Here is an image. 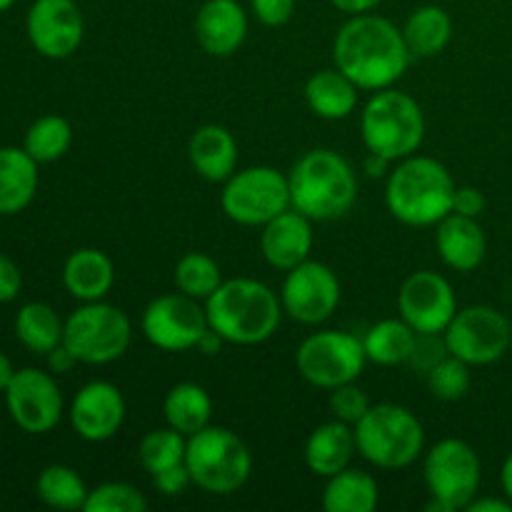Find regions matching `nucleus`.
I'll return each instance as SVG.
<instances>
[{
  "mask_svg": "<svg viewBox=\"0 0 512 512\" xmlns=\"http://www.w3.org/2000/svg\"><path fill=\"white\" fill-rule=\"evenodd\" d=\"M380 503L378 480L358 468H345L328 478L323 508L328 512H373Z\"/></svg>",
  "mask_w": 512,
  "mask_h": 512,
  "instance_id": "bb28decb",
  "label": "nucleus"
},
{
  "mask_svg": "<svg viewBox=\"0 0 512 512\" xmlns=\"http://www.w3.org/2000/svg\"><path fill=\"white\" fill-rule=\"evenodd\" d=\"M485 210V195L483 190L473 188V185H463L455 190L453 198V213L468 215V218H480Z\"/></svg>",
  "mask_w": 512,
  "mask_h": 512,
  "instance_id": "79ce46f5",
  "label": "nucleus"
},
{
  "mask_svg": "<svg viewBox=\"0 0 512 512\" xmlns=\"http://www.w3.org/2000/svg\"><path fill=\"white\" fill-rule=\"evenodd\" d=\"M313 243V220L308 215L298 213L295 208L285 210L278 218L265 223L263 233H260L263 258L275 270H285V273L310 258Z\"/></svg>",
  "mask_w": 512,
  "mask_h": 512,
  "instance_id": "aec40b11",
  "label": "nucleus"
},
{
  "mask_svg": "<svg viewBox=\"0 0 512 512\" xmlns=\"http://www.w3.org/2000/svg\"><path fill=\"white\" fill-rule=\"evenodd\" d=\"M445 353L468 365L498 363L512 343V325L490 305H470L455 313L443 333Z\"/></svg>",
  "mask_w": 512,
  "mask_h": 512,
  "instance_id": "f8f14e48",
  "label": "nucleus"
},
{
  "mask_svg": "<svg viewBox=\"0 0 512 512\" xmlns=\"http://www.w3.org/2000/svg\"><path fill=\"white\" fill-rule=\"evenodd\" d=\"M403 30L373 13L350 15L333 43L335 68L343 70L360 90L393 88L410 65Z\"/></svg>",
  "mask_w": 512,
  "mask_h": 512,
  "instance_id": "f257e3e1",
  "label": "nucleus"
},
{
  "mask_svg": "<svg viewBox=\"0 0 512 512\" xmlns=\"http://www.w3.org/2000/svg\"><path fill=\"white\" fill-rule=\"evenodd\" d=\"M5 403L13 423L25 433H50L63 418V393L53 375L38 368L15 370Z\"/></svg>",
  "mask_w": 512,
  "mask_h": 512,
  "instance_id": "dca6fc26",
  "label": "nucleus"
},
{
  "mask_svg": "<svg viewBox=\"0 0 512 512\" xmlns=\"http://www.w3.org/2000/svg\"><path fill=\"white\" fill-rule=\"evenodd\" d=\"M38 193V163L25 148H0V215L28 208Z\"/></svg>",
  "mask_w": 512,
  "mask_h": 512,
  "instance_id": "a878e982",
  "label": "nucleus"
},
{
  "mask_svg": "<svg viewBox=\"0 0 512 512\" xmlns=\"http://www.w3.org/2000/svg\"><path fill=\"white\" fill-rule=\"evenodd\" d=\"M133 340L130 318L115 305L83 303L65 320L63 345L85 365H108L123 358Z\"/></svg>",
  "mask_w": 512,
  "mask_h": 512,
  "instance_id": "1a4fd4ad",
  "label": "nucleus"
},
{
  "mask_svg": "<svg viewBox=\"0 0 512 512\" xmlns=\"http://www.w3.org/2000/svg\"><path fill=\"white\" fill-rule=\"evenodd\" d=\"M280 305L288 318L303 325H320L338 310L340 280L333 268L318 260H305L285 275Z\"/></svg>",
  "mask_w": 512,
  "mask_h": 512,
  "instance_id": "4468645a",
  "label": "nucleus"
},
{
  "mask_svg": "<svg viewBox=\"0 0 512 512\" xmlns=\"http://www.w3.org/2000/svg\"><path fill=\"white\" fill-rule=\"evenodd\" d=\"M13 375H15L13 363H10L8 355H5L3 350H0V393H5V390H8V385H10V380H13Z\"/></svg>",
  "mask_w": 512,
  "mask_h": 512,
  "instance_id": "09e8293b",
  "label": "nucleus"
},
{
  "mask_svg": "<svg viewBox=\"0 0 512 512\" xmlns=\"http://www.w3.org/2000/svg\"><path fill=\"white\" fill-rule=\"evenodd\" d=\"M360 135L368 153H378L393 163L410 158L425 138L423 108L403 90H375L360 115Z\"/></svg>",
  "mask_w": 512,
  "mask_h": 512,
  "instance_id": "39448f33",
  "label": "nucleus"
},
{
  "mask_svg": "<svg viewBox=\"0 0 512 512\" xmlns=\"http://www.w3.org/2000/svg\"><path fill=\"white\" fill-rule=\"evenodd\" d=\"M288 185L293 208L310 220L343 218L358 200L353 165L328 148L308 150L288 173Z\"/></svg>",
  "mask_w": 512,
  "mask_h": 512,
  "instance_id": "20e7f679",
  "label": "nucleus"
},
{
  "mask_svg": "<svg viewBox=\"0 0 512 512\" xmlns=\"http://www.w3.org/2000/svg\"><path fill=\"white\" fill-rule=\"evenodd\" d=\"M255 18L268 28H280L295 13V0H250Z\"/></svg>",
  "mask_w": 512,
  "mask_h": 512,
  "instance_id": "ea45409f",
  "label": "nucleus"
},
{
  "mask_svg": "<svg viewBox=\"0 0 512 512\" xmlns=\"http://www.w3.org/2000/svg\"><path fill=\"white\" fill-rule=\"evenodd\" d=\"M85 512H145L148 498L130 483H103L85 500Z\"/></svg>",
  "mask_w": 512,
  "mask_h": 512,
  "instance_id": "e433bc0d",
  "label": "nucleus"
},
{
  "mask_svg": "<svg viewBox=\"0 0 512 512\" xmlns=\"http://www.w3.org/2000/svg\"><path fill=\"white\" fill-rule=\"evenodd\" d=\"M500 483H503V493L505 498L512 503V453L505 458L503 470H500Z\"/></svg>",
  "mask_w": 512,
  "mask_h": 512,
  "instance_id": "8fccbe9b",
  "label": "nucleus"
},
{
  "mask_svg": "<svg viewBox=\"0 0 512 512\" xmlns=\"http://www.w3.org/2000/svg\"><path fill=\"white\" fill-rule=\"evenodd\" d=\"M390 165H393V160L383 158V155L378 153H370L368 158H365V173H368L370 178H383L385 173H390Z\"/></svg>",
  "mask_w": 512,
  "mask_h": 512,
  "instance_id": "de8ad7c7",
  "label": "nucleus"
},
{
  "mask_svg": "<svg viewBox=\"0 0 512 512\" xmlns=\"http://www.w3.org/2000/svg\"><path fill=\"white\" fill-rule=\"evenodd\" d=\"M358 85L338 68L318 70L305 83V103L318 118L343 120L358 108Z\"/></svg>",
  "mask_w": 512,
  "mask_h": 512,
  "instance_id": "393cba45",
  "label": "nucleus"
},
{
  "mask_svg": "<svg viewBox=\"0 0 512 512\" xmlns=\"http://www.w3.org/2000/svg\"><path fill=\"white\" fill-rule=\"evenodd\" d=\"M418 338L420 335L403 318L380 320L365 333V355H368L370 363L385 365V368L408 363L418 348Z\"/></svg>",
  "mask_w": 512,
  "mask_h": 512,
  "instance_id": "c756f323",
  "label": "nucleus"
},
{
  "mask_svg": "<svg viewBox=\"0 0 512 512\" xmlns=\"http://www.w3.org/2000/svg\"><path fill=\"white\" fill-rule=\"evenodd\" d=\"M195 38L213 58H230L248 38V15L238 0H205L195 15Z\"/></svg>",
  "mask_w": 512,
  "mask_h": 512,
  "instance_id": "6ab92c4d",
  "label": "nucleus"
},
{
  "mask_svg": "<svg viewBox=\"0 0 512 512\" xmlns=\"http://www.w3.org/2000/svg\"><path fill=\"white\" fill-rule=\"evenodd\" d=\"M35 493L48 508L53 510H83L90 490L85 488V480L68 465H48L38 475Z\"/></svg>",
  "mask_w": 512,
  "mask_h": 512,
  "instance_id": "2f4dec72",
  "label": "nucleus"
},
{
  "mask_svg": "<svg viewBox=\"0 0 512 512\" xmlns=\"http://www.w3.org/2000/svg\"><path fill=\"white\" fill-rule=\"evenodd\" d=\"M185 465L193 485L213 495L238 493L253 473L248 445L228 428L208 425L188 438Z\"/></svg>",
  "mask_w": 512,
  "mask_h": 512,
  "instance_id": "0eeeda50",
  "label": "nucleus"
},
{
  "mask_svg": "<svg viewBox=\"0 0 512 512\" xmlns=\"http://www.w3.org/2000/svg\"><path fill=\"white\" fill-rule=\"evenodd\" d=\"M223 283L218 260L205 253H185L175 265V285L195 300H208Z\"/></svg>",
  "mask_w": 512,
  "mask_h": 512,
  "instance_id": "72a5a7b5",
  "label": "nucleus"
},
{
  "mask_svg": "<svg viewBox=\"0 0 512 512\" xmlns=\"http://www.w3.org/2000/svg\"><path fill=\"white\" fill-rule=\"evenodd\" d=\"M368 410H370L368 395H365V390H360L355 383H345L330 390V413L335 415V420H343V423L355 425L365 413H368Z\"/></svg>",
  "mask_w": 512,
  "mask_h": 512,
  "instance_id": "4c0bfd02",
  "label": "nucleus"
},
{
  "mask_svg": "<svg viewBox=\"0 0 512 512\" xmlns=\"http://www.w3.org/2000/svg\"><path fill=\"white\" fill-rule=\"evenodd\" d=\"M398 310L418 335H440L458 313V298L448 278L435 270H418L400 285Z\"/></svg>",
  "mask_w": 512,
  "mask_h": 512,
  "instance_id": "2eb2a0df",
  "label": "nucleus"
},
{
  "mask_svg": "<svg viewBox=\"0 0 512 512\" xmlns=\"http://www.w3.org/2000/svg\"><path fill=\"white\" fill-rule=\"evenodd\" d=\"M435 228H438L435 248H438L440 258L448 268L458 270V273H473L483 265L485 253H488V240H485L478 218L450 213Z\"/></svg>",
  "mask_w": 512,
  "mask_h": 512,
  "instance_id": "412c9836",
  "label": "nucleus"
},
{
  "mask_svg": "<svg viewBox=\"0 0 512 512\" xmlns=\"http://www.w3.org/2000/svg\"><path fill=\"white\" fill-rule=\"evenodd\" d=\"M150 478H153L155 490L160 495H165V498H178V495H183L188 490V485H193V478H190V470L185 463L173 465L168 470H160V473L150 475Z\"/></svg>",
  "mask_w": 512,
  "mask_h": 512,
  "instance_id": "58836bf2",
  "label": "nucleus"
},
{
  "mask_svg": "<svg viewBox=\"0 0 512 512\" xmlns=\"http://www.w3.org/2000/svg\"><path fill=\"white\" fill-rule=\"evenodd\" d=\"M358 453L355 430L343 420L323 423L310 433L305 443V465L318 478H333L340 470L350 468V460Z\"/></svg>",
  "mask_w": 512,
  "mask_h": 512,
  "instance_id": "5701e85b",
  "label": "nucleus"
},
{
  "mask_svg": "<svg viewBox=\"0 0 512 512\" xmlns=\"http://www.w3.org/2000/svg\"><path fill=\"white\" fill-rule=\"evenodd\" d=\"M368 355L363 340L345 330H320L305 338L295 353L298 373L310 385L333 390L338 385L355 383L363 375Z\"/></svg>",
  "mask_w": 512,
  "mask_h": 512,
  "instance_id": "9b49d317",
  "label": "nucleus"
},
{
  "mask_svg": "<svg viewBox=\"0 0 512 512\" xmlns=\"http://www.w3.org/2000/svg\"><path fill=\"white\" fill-rule=\"evenodd\" d=\"M220 205L233 223L263 228L265 223L293 208L288 175L270 165L235 170L223 183Z\"/></svg>",
  "mask_w": 512,
  "mask_h": 512,
  "instance_id": "9d476101",
  "label": "nucleus"
},
{
  "mask_svg": "<svg viewBox=\"0 0 512 512\" xmlns=\"http://www.w3.org/2000/svg\"><path fill=\"white\" fill-rule=\"evenodd\" d=\"M20 288H23V273L8 255L0 253V303L18 298Z\"/></svg>",
  "mask_w": 512,
  "mask_h": 512,
  "instance_id": "a19ab883",
  "label": "nucleus"
},
{
  "mask_svg": "<svg viewBox=\"0 0 512 512\" xmlns=\"http://www.w3.org/2000/svg\"><path fill=\"white\" fill-rule=\"evenodd\" d=\"M70 425L88 443L115 438L125 423V398L113 383L93 380L83 385L70 403Z\"/></svg>",
  "mask_w": 512,
  "mask_h": 512,
  "instance_id": "a211bd4d",
  "label": "nucleus"
},
{
  "mask_svg": "<svg viewBox=\"0 0 512 512\" xmlns=\"http://www.w3.org/2000/svg\"><path fill=\"white\" fill-rule=\"evenodd\" d=\"M188 158L200 178L225 183L238 170V143L223 125H203L190 135Z\"/></svg>",
  "mask_w": 512,
  "mask_h": 512,
  "instance_id": "4be33fe9",
  "label": "nucleus"
},
{
  "mask_svg": "<svg viewBox=\"0 0 512 512\" xmlns=\"http://www.w3.org/2000/svg\"><path fill=\"white\" fill-rule=\"evenodd\" d=\"M223 345H225V340L220 338L213 328H208L203 335H200V340L195 348H198L203 355H218L220 350H223Z\"/></svg>",
  "mask_w": 512,
  "mask_h": 512,
  "instance_id": "49530a36",
  "label": "nucleus"
},
{
  "mask_svg": "<svg viewBox=\"0 0 512 512\" xmlns=\"http://www.w3.org/2000/svg\"><path fill=\"white\" fill-rule=\"evenodd\" d=\"M15 3H18V0H0V13H5L8 8H13Z\"/></svg>",
  "mask_w": 512,
  "mask_h": 512,
  "instance_id": "3c124183",
  "label": "nucleus"
},
{
  "mask_svg": "<svg viewBox=\"0 0 512 512\" xmlns=\"http://www.w3.org/2000/svg\"><path fill=\"white\" fill-rule=\"evenodd\" d=\"M353 430L358 453L375 468L403 470L423 455V423L403 405H370L368 413L353 425Z\"/></svg>",
  "mask_w": 512,
  "mask_h": 512,
  "instance_id": "423d86ee",
  "label": "nucleus"
},
{
  "mask_svg": "<svg viewBox=\"0 0 512 512\" xmlns=\"http://www.w3.org/2000/svg\"><path fill=\"white\" fill-rule=\"evenodd\" d=\"M73 143V128L60 115H43L28 128L23 140V148L28 150L35 163H55L68 153Z\"/></svg>",
  "mask_w": 512,
  "mask_h": 512,
  "instance_id": "473e14b6",
  "label": "nucleus"
},
{
  "mask_svg": "<svg viewBox=\"0 0 512 512\" xmlns=\"http://www.w3.org/2000/svg\"><path fill=\"white\" fill-rule=\"evenodd\" d=\"M165 423L190 438L198 430L208 428L213 418V398L198 383H178L168 390L163 400Z\"/></svg>",
  "mask_w": 512,
  "mask_h": 512,
  "instance_id": "c85d7f7f",
  "label": "nucleus"
},
{
  "mask_svg": "<svg viewBox=\"0 0 512 512\" xmlns=\"http://www.w3.org/2000/svg\"><path fill=\"white\" fill-rule=\"evenodd\" d=\"M63 285L80 303L103 300L115 285V265L103 250L80 248L65 260Z\"/></svg>",
  "mask_w": 512,
  "mask_h": 512,
  "instance_id": "b1692460",
  "label": "nucleus"
},
{
  "mask_svg": "<svg viewBox=\"0 0 512 512\" xmlns=\"http://www.w3.org/2000/svg\"><path fill=\"white\" fill-rule=\"evenodd\" d=\"M208 325L230 345H260L278 333L283 305L265 283L253 278L223 280L205 300Z\"/></svg>",
  "mask_w": 512,
  "mask_h": 512,
  "instance_id": "7ed1b4c3",
  "label": "nucleus"
},
{
  "mask_svg": "<svg viewBox=\"0 0 512 512\" xmlns=\"http://www.w3.org/2000/svg\"><path fill=\"white\" fill-rule=\"evenodd\" d=\"M400 30H403L410 55L433 58L448 48L450 38H453V18L440 5H423L408 15Z\"/></svg>",
  "mask_w": 512,
  "mask_h": 512,
  "instance_id": "cd10ccee",
  "label": "nucleus"
},
{
  "mask_svg": "<svg viewBox=\"0 0 512 512\" xmlns=\"http://www.w3.org/2000/svg\"><path fill=\"white\" fill-rule=\"evenodd\" d=\"M425 485L430 493L428 512L465 510L480 488V465L473 445L458 438H445L428 450L423 463Z\"/></svg>",
  "mask_w": 512,
  "mask_h": 512,
  "instance_id": "6e6552de",
  "label": "nucleus"
},
{
  "mask_svg": "<svg viewBox=\"0 0 512 512\" xmlns=\"http://www.w3.org/2000/svg\"><path fill=\"white\" fill-rule=\"evenodd\" d=\"M145 340L165 353H185L198 345L200 335L210 328L208 313L200 300L185 293H168L155 298L140 320Z\"/></svg>",
  "mask_w": 512,
  "mask_h": 512,
  "instance_id": "ddd939ff",
  "label": "nucleus"
},
{
  "mask_svg": "<svg viewBox=\"0 0 512 512\" xmlns=\"http://www.w3.org/2000/svg\"><path fill=\"white\" fill-rule=\"evenodd\" d=\"M468 512H512V503L508 498L498 500V498H475L473 503L465 508Z\"/></svg>",
  "mask_w": 512,
  "mask_h": 512,
  "instance_id": "c03bdc74",
  "label": "nucleus"
},
{
  "mask_svg": "<svg viewBox=\"0 0 512 512\" xmlns=\"http://www.w3.org/2000/svg\"><path fill=\"white\" fill-rule=\"evenodd\" d=\"M48 363H50V370L60 375V373H68V370L73 368L75 363H78V358H75V355L70 353V350L65 348L63 343H60L58 348L50 350V353H48Z\"/></svg>",
  "mask_w": 512,
  "mask_h": 512,
  "instance_id": "37998d69",
  "label": "nucleus"
},
{
  "mask_svg": "<svg viewBox=\"0 0 512 512\" xmlns=\"http://www.w3.org/2000/svg\"><path fill=\"white\" fill-rule=\"evenodd\" d=\"M338 10L348 15H360V13H370L373 8H378L383 0H330Z\"/></svg>",
  "mask_w": 512,
  "mask_h": 512,
  "instance_id": "a18cd8bd",
  "label": "nucleus"
},
{
  "mask_svg": "<svg viewBox=\"0 0 512 512\" xmlns=\"http://www.w3.org/2000/svg\"><path fill=\"white\" fill-rule=\"evenodd\" d=\"M453 175L440 160L410 155L398 160L385 185V205L395 220L413 228H430L453 213Z\"/></svg>",
  "mask_w": 512,
  "mask_h": 512,
  "instance_id": "f03ea898",
  "label": "nucleus"
},
{
  "mask_svg": "<svg viewBox=\"0 0 512 512\" xmlns=\"http://www.w3.org/2000/svg\"><path fill=\"white\" fill-rule=\"evenodd\" d=\"M185 450H188V438L168 425V428L150 430V433L143 435L138 445V458L140 465L150 475H155L160 470L185 463Z\"/></svg>",
  "mask_w": 512,
  "mask_h": 512,
  "instance_id": "f704fd0d",
  "label": "nucleus"
},
{
  "mask_svg": "<svg viewBox=\"0 0 512 512\" xmlns=\"http://www.w3.org/2000/svg\"><path fill=\"white\" fill-rule=\"evenodd\" d=\"M470 365L455 355H443L433 368L428 370V388L438 400L453 403L468 395L470 390Z\"/></svg>",
  "mask_w": 512,
  "mask_h": 512,
  "instance_id": "c9c22d12",
  "label": "nucleus"
},
{
  "mask_svg": "<svg viewBox=\"0 0 512 512\" xmlns=\"http://www.w3.org/2000/svg\"><path fill=\"white\" fill-rule=\"evenodd\" d=\"M25 28L33 48L50 60L70 58L85 35L83 13L75 0H35Z\"/></svg>",
  "mask_w": 512,
  "mask_h": 512,
  "instance_id": "f3484780",
  "label": "nucleus"
},
{
  "mask_svg": "<svg viewBox=\"0 0 512 512\" xmlns=\"http://www.w3.org/2000/svg\"><path fill=\"white\" fill-rule=\"evenodd\" d=\"M65 323L48 303H25L15 315V335L35 355H48L63 343Z\"/></svg>",
  "mask_w": 512,
  "mask_h": 512,
  "instance_id": "7c9ffc66",
  "label": "nucleus"
}]
</instances>
